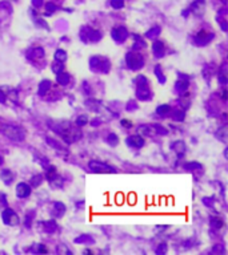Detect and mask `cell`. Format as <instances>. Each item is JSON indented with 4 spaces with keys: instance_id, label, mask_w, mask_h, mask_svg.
Wrapping results in <instances>:
<instances>
[{
    "instance_id": "6da1fadb",
    "label": "cell",
    "mask_w": 228,
    "mask_h": 255,
    "mask_svg": "<svg viewBox=\"0 0 228 255\" xmlns=\"http://www.w3.org/2000/svg\"><path fill=\"white\" fill-rule=\"evenodd\" d=\"M113 6L115 7H121V4H123V0H113Z\"/></svg>"
}]
</instances>
